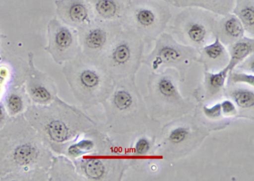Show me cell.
I'll list each match as a JSON object with an SVG mask.
<instances>
[{"label":"cell","instance_id":"2e32d148","mask_svg":"<svg viewBox=\"0 0 254 181\" xmlns=\"http://www.w3.org/2000/svg\"><path fill=\"white\" fill-rule=\"evenodd\" d=\"M232 11L239 19L245 30L254 35V0H235Z\"/></svg>","mask_w":254,"mask_h":181},{"label":"cell","instance_id":"9a60e30c","mask_svg":"<svg viewBox=\"0 0 254 181\" xmlns=\"http://www.w3.org/2000/svg\"><path fill=\"white\" fill-rule=\"evenodd\" d=\"M75 169L86 178L93 181L102 179L105 174V166L103 162L96 157L75 159L73 160Z\"/></svg>","mask_w":254,"mask_h":181},{"label":"cell","instance_id":"f1b7e54d","mask_svg":"<svg viewBox=\"0 0 254 181\" xmlns=\"http://www.w3.org/2000/svg\"><path fill=\"white\" fill-rule=\"evenodd\" d=\"M163 1L167 2V3L169 4V5H172V0H163Z\"/></svg>","mask_w":254,"mask_h":181},{"label":"cell","instance_id":"ffe728a7","mask_svg":"<svg viewBox=\"0 0 254 181\" xmlns=\"http://www.w3.org/2000/svg\"><path fill=\"white\" fill-rule=\"evenodd\" d=\"M133 99L130 93L126 90H119L116 92L114 96V104L120 111H126L131 106Z\"/></svg>","mask_w":254,"mask_h":181},{"label":"cell","instance_id":"9c48e42d","mask_svg":"<svg viewBox=\"0 0 254 181\" xmlns=\"http://www.w3.org/2000/svg\"><path fill=\"white\" fill-rule=\"evenodd\" d=\"M95 20L118 22L123 20L131 0H87Z\"/></svg>","mask_w":254,"mask_h":181},{"label":"cell","instance_id":"484cf974","mask_svg":"<svg viewBox=\"0 0 254 181\" xmlns=\"http://www.w3.org/2000/svg\"><path fill=\"white\" fill-rule=\"evenodd\" d=\"M203 113L206 117L209 118H217L219 117L221 114V104H216L211 108L204 107L203 108Z\"/></svg>","mask_w":254,"mask_h":181},{"label":"cell","instance_id":"e0dca14e","mask_svg":"<svg viewBox=\"0 0 254 181\" xmlns=\"http://www.w3.org/2000/svg\"><path fill=\"white\" fill-rule=\"evenodd\" d=\"M254 41L253 38H242L232 44L230 47V60L227 65L232 69L237 63L254 53Z\"/></svg>","mask_w":254,"mask_h":181},{"label":"cell","instance_id":"ba28073f","mask_svg":"<svg viewBox=\"0 0 254 181\" xmlns=\"http://www.w3.org/2000/svg\"><path fill=\"white\" fill-rule=\"evenodd\" d=\"M55 5L59 20L77 31L95 20L87 0H56Z\"/></svg>","mask_w":254,"mask_h":181},{"label":"cell","instance_id":"d4e9b609","mask_svg":"<svg viewBox=\"0 0 254 181\" xmlns=\"http://www.w3.org/2000/svg\"><path fill=\"white\" fill-rule=\"evenodd\" d=\"M232 81L234 83H246L250 85L254 86V76L253 75H247V74L235 73L232 75Z\"/></svg>","mask_w":254,"mask_h":181},{"label":"cell","instance_id":"cb8c5ba5","mask_svg":"<svg viewBox=\"0 0 254 181\" xmlns=\"http://www.w3.org/2000/svg\"><path fill=\"white\" fill-rule=\"evenodd\" d=\"M150 149V143L148 139L141 138L135 145V153L138 155H144L148 153Z\"/></svg>","mask_w":254,"mask_h":181},{"label":"cell","instance_id":"f546056e","mask_svg":"<svg viewBox=\"0 0 254 181\" xmlns=\"http://www.w3.org/2000/svg\"><path fill=\"white\" fill-rule=\"evenodd\" d=\"M1 60H2V58L0 57V61H1Z\"/></svg>","mask_w":254,"mask_h":181},{"label":"cell","instance_id":"277c9868","mask_svg":"<svg viewBox=\"0 0 254 181\" xmlns=\"http://www.w3.org/2000/svg\"><path fill=\"white\" fill-rule=\"evenodd\" d=\"M215 14L200 8H184L175 20V32L186 42L203 47L212 35L215 36Z\"/></svg>","mask_w":254,"mask_h":181},{"label":"cell","instance_id":"d6986e66","mask_svg":"<svg viewBox=\"0 0 254 181\" xmlns=\"http://www.w3.org/2000/svg\"><path fill=\"white\" fill-rule=\"evenodd\" d=\"M232 96L240 108H252L254 105V93L251 90L243 89L235 90L232 93Z\"/></svg>","mask_w":254,"mask_h":181},{"label":"cell","instance_id":"5b68a950","mask_svg":"<svg viewBox=\"0 0 254 181\" xmlns=\"http://www.w3.org/2000/svg\"><path fill=\"white\" fill-rule=\"evenodd\" d=\"M48 45L45 50L59 65L72 60L80 53L79 40L76 29L59 19L50 20L47 26Z\"/></svg>","mask_w":254,"mask_h":181},{"label":"cell","instance_id":"ac0fdd59","mask_svg":"<svg viewBox=\"0 0 254 181\" xmlns=\"http://www.w3.org/2000/svg\"><path fill=\"white\" fill-rule=\"evenodd\" d=\"M202 53L206 59L212 60H220L227 56L225 48L217 36L215 37V41L212 44L203 46Z\"/></svg>","mask_w":254,"mask_h":181},{"label":"cell","instance_id":"7c38bea8","mask_svg":"<svg viewBox=\"0 0 254 181\" xmlns=\"http://www.w3.org/2000/svg\"><path fill=\"white\" fill-rule=\"evenodd\" d=\"M235 0H172V5L178 8H197L215 14L225 15L231 12Z\"/></svg>","mask_w":254,"mask_h":181},{"label":"cell","instance_id":"52a82bcc","mask_svg":"<svg viewBox=\"0 0 254 181\" xmlns=\"http://www.w3.org/2000/svg\"><path fill=\"white\" fill-rule=\"evenodd\" d=\"M117 25L114 22L94 20L91 24L78 30L80 53L84 56H93L108 48L115 39L114 31Z\"/></svg>","mask_w":254,"mask_h":181},{"label":"cell","instance_id":"6da1fadb","mask_svg":"<svg viewBox=\"0 0 254 181\" xmlns=\"http://www.w3.org/2000/svg\"><path fill=\"white\" fill-rule=\"evenodd\" d=\"M53 157L23 114L10 118L0 129V180H48Z\"/></svg>","mask_w":254,"mask_h":181},{"label":"cell","instance_id":"7402d4cb","mask_svg":"<svg viewBox=\"0 0 254 181\" xmlns=\"http://www.w3.org/2000/svg\"><path fill=\"white\" fill-rule=\"evenodd\" d=\"M158 89L160 93L165 97L171 98L176 96V88L169 78H161L158 83Z\"/></svg>","mask_w":254,"mask_h":181},{"label":"cell","instance_id":"5bb4252c","mask_svg":"<svg viewBox=\"0 0 254 181\" xmlns=\"http://www.w3.org/2000/svg\"><path fill=\"white\" fill-rule=\"evenodd\" d=\"M75 165L70 159L64 155L53 157L51 166L48 171V180L50 181H69L74 178L71 174H75Z\"/></svg>","mask_w":254,"mask_h":181},{"label":"cell","instance_id":"4316f807","mask_svg":"<svg viewBox=\"0 0 254 181\" xmlns=\"http://www.w3.org/2000/svg\"><path fill=\"white\" fill-rule=\"evenodd\" d=\"M221 111L226 115H233L236 113V107L230 101H224L221 104Z\"/></svg>","mask_w":254,"mask_h":181},{"label":"cell","instance_id":"7a4b0ae2","mask_svg":"<svg viewBox=\"0 0 254 181\" xmlns=\"http://www.w3.org/2000/svg\"><path fill=\"white\" fill-rule=\"evenodd\" d=\"M23 116L58 155H63L66 147L82 131L81 113L58 96L48 105L29 104Z\"/></svg>","mask_w":254,"mask_h":181},{"label":"cell","instance_id":"4fadbf2b","mask_svg":"<svg viewBox=\"0 0 254 181\" xmlns=\"http://www.w3.org/2000/svg\"><path fill=\"white\" fill-rule=\"evenodd\" d=\"M187 53V50L181 46L175 44L170 37L163 36L159 40L158 44L155 50L154 63L158 64L163 63H172L180 60Z\"/></svg>","mask_w":254,"mask_h":181},{"label":"cell","instance_id":"30bf717a","mask_svg":"<svg viewBox=\"0 0 254 181\" xmlns=\"http://www.w3.org/2000/svg\"><path fill=\"white\" fill-rule=\"evenodd\" d=\"M29 102L24 84L10 83L2 96V102L11 118L23 115L29 106Z\"/></svg>","mask_w":254,"mask_h":181},{"label":"cell","instance_id":"44dd1931","mask_svg":"<svg viewBox=\"0 0 254 181\" xmlns=\"http://www.w3.org/2000/svg\"><path fill=\"white\" fill-rule=\"evenodd\" d=\"M230 70L228 66L216 74H210L208 77V84L212 90H220L224 86L227 72Z\"/></svg>","mask_w":254,"mask_h":181},{"label":"cell","instance_id":"8fae6325","mask_svg":"<svg viewBox=\"0 0 254 181\" xmlns=\"http://www.w3.org/2000/svg\"><path fill=\"white\" fill-rule=\"evenodd\" d=\"M223 16L224 17L216 23L215 36L224 44H233L242 39L245 30L239 19L230 13Z\"/></svg>","mask_w":254,"mask_h":181},{"label":"cell","instance_id":"603a6c76","mask_svg":"<svg viewBox=\"0 0 254 181\" xmlns=\"http://www.w3.org/2000/svg\"><path fill=\"white\" fill-rule=\"evenodd\" d=\"M189 135V131L187 128L184 127H178L174 129L170 134H169V139L171 142L174 144H179L184 142Z\"/></svg>","mask_w":254,"mask_h":181},{"label":"cell","instance_id":"3957f363","mask_svg":"<svg viewBox=\"0 0 254 181\" xmlns=\"http://www.w3.org/2000/svg\"><path fill=\"white\" fill-rule=\"evenodd\" d=\"M171 17L169 4L163 0H131L123 20L130 32L146 38L157 36Z\"/></svg>","mask_w":254,"mask_h":181},{"label":"cell","instance_id":"83f0119b","mask_svg":"<svg viewBox=\"0 0 254 181\" xmlns=\"http://www.w3.org/2000/svg\"><path fill=\"white\" fill-rule=\"evenodd\" d=\"M11 117L8 116L2 101L0 100V129L2 128Z\"/></svg>","mask_w":254,"mask_h":181},{"label":"cell","instance_id":"8992f818","mask_svg":"<svg viewBox=\"0 0 254 181\" xmlns=\"http://www.w3.org/2000/svg\"><path fill=\"white\" fill-rule=\"evenodd\" d=\"M33 53H29L28 69L25 75L24 87L31 103L48 105L58 96L57 87L53 78L35 66Z\"/></svg>","mask_w":254,"mask_h":181}]
</instances>
